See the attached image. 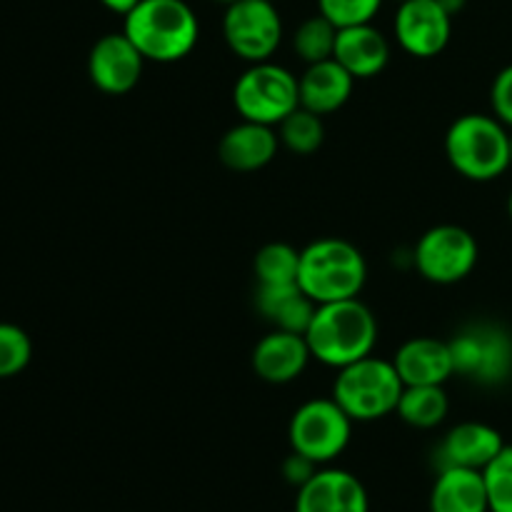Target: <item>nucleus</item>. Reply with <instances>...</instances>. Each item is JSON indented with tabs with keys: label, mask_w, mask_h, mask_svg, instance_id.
I'll return each instance as SVG.
<instances>
[{
	"label": "nucleus",
	"mask_w": 512,
	"mask_h": 512,
	"mask_svg": "<svg viewBox=\"0 0 512 512\" xmlns=\"http://www.w3.org/2000/svg\"><path fill=\"white\" fill-rule=\"evenodd\" d=\"M305 340L318 363L340 370L373 355L378 343V320L360 298L323 303L315 308Z\"/></svg>",
	"instance_id": "obj_1"
},
{
	"label": "nucleus",
	"mask_w": 512,
	"mask_h": 512,
	"mask_svg": "<svg viewBox=\"0 0 512 512\" xmlns=\"http://www.w3.org/2000/svg\"><path fill=\"white\" fill-rule=\"evenodd\" d=\"M123 33L148 63H178L198 45L200 23L185 0H140L123 18Z\"/></svg>",
	"instance_id": "obj_2"
},
{
	"label": "nucleus",
	"mask_w": 512,
	"mask_h": 512,
	"mask_svg": "<svg viewBox=\"0 0 512 512\" xmlns=\"http://www.w3.org/2000/svg\"><path fill=\"white\" fill-rule=\"evenodd\" d=\"M368 280V263L345 238H318L300 250L298 285L313 303L358 298Z\"/></svg>",
	"instance_id": "obj_3"
},
{
	"label": "nucleus",
	"mask_w": 512,
	"mask_h": 512,
	"mask_svg": "<svg viewBox=\"0 0 512 512\" xmlns=\"http://www.w3.org/2000/svg\"><path fill=\"white\" fill-rule=\"evenodd\" d=\"M445 158L473 183H490L510 165V128L495 115L465 113L445 133Z\"/></svg>",
	"instance_id": "obj_4"
},
{
	"label": "nucleus",
	"mask_w": 512,
	"mask_h": 512,
	"mask_svg": "<svg viewBox=\"0 0 512 512\" xmlns=\"http://www.w3.org/2000/svg\"><path fill=\"white\" fill-rule=\"evenodd\" d=\"M403 390L405 383L393 360L368 355L338 370L333 398L353 418V423H373L398 410Z\"/></svg>",
	"instance_id": "obj_5"
},
{
	"label": "nucleus",
	"mask_w": 512,
	"mask_h": 512,
	"mask_svg": "<svg viewBox=\"0 0 512 512\" xmlns=\"http://www.w3.org/2000/svg\"><path fill=\"white\" fill-rule=\"evenodd\" d=\"M233 105L243 120L278 128L295 108H300L298 75L273 60L250 63L235 80Z\"/></svg>",
	"instance_id": "obj_6"
},
{
	"label": "nucleus",
	"mask_w": 512,
	"mask_h": 512,
	"mask_svg": "<svg viewBox=\"0 0 512 512\" xmlns=\"http://www.w3.org/2000/svg\"><path fill=\"white\" fill-rule=\"evenodd\" d=\"M353 438V418L335 403V398L305 400L288 423L290 450L313 463L328 465L345 453Z\"/></svg>",
	"instance_id": "obj_7"
},
{
	"label": "nucleus",
	"mask_w": 512,
	"mask_h": 512,
	"mask_svg": "<svg viewBox=\"0 0 512 512\" xmlns=\"http://www.w3.org/2000/svg\"><path fill=\"white\" fill-rule=\"evenodd\" d=\"M455 375L480 385H503L512 375V335L493 323H475L448 340Z\"/></svg>",
	"instance_id": "obj_8"
},
{
	"label": "nucleus",
	"mask_w": 512,
	"mask_h": 512,
	"mask_svg": "<svg viewBox=\"0 0 512 512\" xmlns=\"http://www.w3.org/2000/svg\"><path fill=\"white\" fill-rule=\"evenodd\" d=\"M478 240L463 225H433L413 248V265L428 283L455 285L478 265Z\"/></svg>",
	"instance_id": "obj_9"
},
{
	"label": "nucleus",
	"mask_w": 512,
	"mask_h": 512,
	"mask_svg": "<svg viewBox=\"0 0 512 512\" xmlns=\"http://www.w3.org/2000/svg\"><path fill=\"white\" fill-rule=\"evenodd\" d=\"M223 38L245 63H263L283 43V18L273 0H238L223 15Z\"/></svg>",
	"instance_id": "obj_10"
},
{
	"label": "nucleus",
	"mask_w": 512,
	"mask_h": 512,
	"mask_svg": "<svg viewBox=\"0 0 512 512\" xmlns=\"http://www.w3.org/2000/svg\"><path fill=\"white\" fill-rule=\"evenodd\" d=\"M393 33L400 48L413 58H435L453 35V15L438 0H405L398 5Z\"/></svg>",
	"instance_id": "obj_11"
},
{
	"label": "nucleus",
	"mask_w": 512,
	"mask_h": 512,
	"mask_svg": "<svg viewBox=\"0 0 512 512\" xmlns=\"http://www.w3.org/2000/svg\"><path fill=\"white\" fill-rule=\"evenodd\" d=\"M145 63L148 60L123 30L105 33L88 53V78L100 93L125 95L140 83Z\"/></svg>",
	"instance_id": "obj_12"
},
{
	"label": "nucleus",
	"mask_w": 512,
	"mask_h": 512,
	"mask_svg": "<svg viewBox=\"0 0 512 512\" xmlns=\"http://www.w3.org/2000/svg\"><path fill=\"white\" fill-rule=\"evenodd\" d=\"M505 440L500 430L493 425L478 423V420H465L450 428L443 435L433 455L435 470L445 468H468L485 470L505 448Z\"/></svg>",
	"instance_id": "obj_13"
},
{
	"label": "nucleus",
	"mask_w": 512,
	"mask_h": 512,
	"mask_svg": "<svg viewBox=\"0 0 512 512\" xmlns=\"http://www.w3.org/2000/svg\"><path fill=\"white\" fill-rule=\"evenodd\" d=\"M295 512H370L368 490L348 470L320 468L298 488Z\"/></svg>",
	"instance_id": "obj_14"
},
{
	"label": "nucleus",
	"mask_w": 512,
	"mask_h": 512,
	"mask_svg": "<svg viewBox=\"0 0 512 512\" xmlns=\"http://www.w3.org/2000/svg\"><path fill=\"white\" fill-rule=\"evenodd\" d=\"M310 358L313 353L303 333L273 328L255 343L250 365L263 383L288 385L305 373Z\"/></svg>",
	"instance_id": "obj_15"
},
{
	"label": "nucleus",
	"mask_w": 512,
	"mask_h": 512,
	"mask_svg": "<svg viewBox=\"0 0 512 512\" xmlns=\"http://www.w3.org/2000/svg\"><path fill=\"white\" fill-rule=\"evenodd\" d=\"M280 138L273 125L240 118L218 140V158L233 173H255L270 165L278 155Z\"/></svg>",
	"instance_id": "obj_16"
},
{
	"label": "nucleus",
	"mask_w": 512,
	"mask_h": 512,
	"mask_svg": "<svg viewBox=\"0 0 512 512\" xmlns=\"http://www.w3.org/2000/svg\"><path fill=\"white\" fill-rule=\"evenodd\" d=\"M393 365L405 385H445L455 375L448 340L415 335L393 355Z\"/></svg>",
	"instance_id": "obj_17"
},
{
	"label": "nucleus",
	"mask_w": 512,
	"mask_h": 512,
	"mask_svg": "<svg viewBox=\"0 0 512 512\" xmlns=\"http://www.w3.org/2000/svg\"><path fill=\"white\" fill-rule=\"evenodd\" d=\"M333 58L353 75L355 80H368L383 73L390 63V43L383 30L373 23L338 28Z\"/></svg>",
	"instance_id": "obj_18"
},
{
	"label": "nucleus",
	"mask_w": 512,
	"mask_h": 512,
	"mask_svg": "<svg viewBox=\"0 0 512 512\" xmlns=\"http://www.w3.org/2000/svg\"><path fill=\"white\" fill-rule=\"evenodd\" d=\"M300 105L318 115L338 113L350 100L355 88V78L335 58L305 65L298 78Z\"/></svg>",
	"instance_id": "obj_19"
},
{
	"label": "nucleus",
	"mask_w": 512,
	"mask_h": 512,
	"mask_svg": "<svg viewBox=\"0 0 512 512\" xmlns=\"http://www.w3.org/2000/svg\"><path fill=\"white\" fill-rule=\"evenodd\" d=\"M428 508L430 512H490L483 470H438L433 490H430Z\"/></svg>",
	"instance_id": "obj_20"
},
{
	"label": "nucleus",
	"mask_w": 512,
	"mask_h": 512,
	"mask_svg": "<svg viewBox=\"0 0 512 512\" xmlns=\"http://www.w3.org/2000/svg\"><path fill=\"white\" fill-rule=\"evenodd\" d=\"M255 308L273 328L305 335L318 303H313L298 283L258 285V290H255Z\"/></svg>",
	"instance_id": "obj_21"
},
{
	"label": "nucleus",
	"mask_w": 512,
	"mask_h": 512,
	"mask_svg": "<svg viewBox=\"0 0 512 512\" xmlns=\"http://www.w3.org/2000/svg\"><path fill=\"white\" fill-rule=\"evenodd\" d=\"M450 400L443 385H405L398 418L415 430H433L448 418Z\"/></svg>",
	"instance_id": "obj_22"
},
{
	"label": "nucleus",
	"mask_w": 512,
	"mask_h": 512,
	"mask_svg": "<svg viewBox=\"0 0 512 512\" xmlns=\"http://www.w3.org/2000/svg\"><path fill=\"white\" fill-rule=\"evenodd\" d=\"M275 130H278L280 145L293 155L318 153L325 140L323 115L313 113V110L303 108V105L295 108Z\"/></svg>",
	"instance_id": "obj_23"
},
{
	"label": "nucleus",
	"mask_w": 512,
	"mask_h": 512,
	"mask_svg": "<svg viewBox=\"0 0 512 512\" xmlns=\"http://www.w3.org/2000/svg\"><path fill=\"white\" fill-rule=\"evenodd\" d=\"M300 250L290 243H265L253 258V273L258 285H285L298 283Z\"/></svg>",
	"instance_id": "obj_24"
},
{
	"label": "nucleus",
	"mask_w": 512,
	"mask_h": 512,
	"mask_svg": "<svg viewBox=\"0 0 512 512\" xmlns=\"http://www.w3.org/2000/svg\"><path fill=\"white\" fill-rule=\"evenodd\" d=\"M335 40H338V28L318 13L298 25V30L293 33V50L305 65H313L333 58Z\"/></svg>",
	"instance_id": "obj_25"
},
{
	"label": "nucleus",
	"mask_w": 512,
	"mask_h": 512,
	"mask_svg": "<svg viewBox=\"0 0 512 512\" xmlns=\"http://www.w3.org/2000/svg\"><path fill=\"white\" fill-rule=\"evenodd\" d=\"M33 358V340L20 325L0 323V380L23 373Z\"/></svg>",
	"instance_id": "obj_26"
},
{
	"label": "nucleus",
	"mask_w": 512,
	"mask_h": 512,
	"mask_svg": "<svg viewBox=\"0 0 512 512\" xmlns=\"http://www.w3.org/2000/svg\"><path fill=\"white\" fill-rule=\"evenodd\" d=\"M488 485L490 512H512V445L483 470Z\"/></svg>",
	"instance_id": "obj_27"
},
{
	"label": "nucleus",
	"mask_w": 512,
	"mask_h": 512,
	"mask_svg": "<svg viewBox=\"0 0 512 512\" xmlns=\"http://www.w3.org/2000/svg\"><path fill=\"white\" fill-rule=\"evenodd\" d=\"M385 0H318V13L325 15L335 28L373 23Z\"/></svg>",
	"instance_id": "obj_28"
},
{
	"label": "nucleus",
	"mask_w": 512,
	"mask_h": 512,
	"mask_svg": "<svg viewBox=\"0 0 512 512\" xmlns=\"http://www.w3.org/2000/svg\"><path fill=\"white\" fill-rule=\"evenodd\" d=\"M490 108L495 118L512 130V63L505 65L490 85Z\"/></svg>",
	"instance_id": "obj_29"
},
{
	"label": "nucleus",
	"mask_w": 512,
	"mask_h": 512,
	"mask_svg": "<svg viewBox=\"0 0 512 512\" xmlns=\"http://www.w3.org/2000/svg\"><path fill=\"white\" fill-rule=\"evenodd\" d=\"M318 470H320L318 463H313V460L305 458V455L295 453V450L283 460V478H285V483L293 485L295 490L303 488V485L308 483V480L313 478Z\"/></svg>",
	"instance_id": "obj_30"
},
{
	"label": "nucleus",
	"mask_w": 512,
	"mask_h": 512,
	"mask_svg": "<svg viewBox=\"0 0 512 512\" xmlns=\"http://www.w3.org/2000/svg\"><path fill=\"white\" fill-rule=\"evenodd\" d=\"M100 3H103L110 13H118L125 18V15H128L130 10L140 3V0H100Z\"/></svg>",
	"instance_id": "obj_31"
},
{
	"label": "nucleus",
	"mask_w": 512,
	"mask_h": 512,
	"mask_svg": "<svg viewBox=\"0 0 512 512\" xmlns=\"http://www.w3.org/2000/svg\"><path fill=\"white\" fill-rule=\"evenodd\" d=\"M440 5H443L445 10H448L450 15H458L460 10L465 8V5H468V0H438Z\"/></svg>",
	"instance_id": "obj_32"
},
{
	"label": "nucleus",
	"mask_w": 512,
	"mask_h": 512,
	"mask_svg": "<svg viewBox=\"0 0 512 512\" xmlns=\"http://www.w3.org/2000/svg\"><path fill=\"white\" fill-rule=\"evenodd\" d=\"M210 3H215V5H223V8H228V5L238 3V0H210Z\"/></svg>",
	"instance_id": "obj_33"
},
{
	"label": "nucleus",
	"mask_w": 512,
	"mask_h": 512,
	"mask_svg": "<svg viewBox=\"0 0 512 512\" xmlns=\"http://www.w3.org/2000/svg\"><path fill=\"white\" fill-rule=\"evenodd\" d=\"M508 215H510V220H512V193H510V198H508Z\"/></svg>",
	"instance_id": "obj_34"
},
{
	"label": "nucleus",
	"mask_w": 512,
	"mask_h": 512,
	"mask_svg": "<svg viewBox=\"0 0 512 512\" xmlns=\"http://www.w3.org/2000/svg\"><path fill=\"white\" fill-rule=\"evenodd\" d=\"M510 165H512V130H510Z\"/></svg>",
	"instance_id": "obj_35"
},
{
	"label": "nucleus",
	"mask_w": 512,
	"mask_h": 512,
	"mask_svg": "<svg viewBox=\"0 0 512 512\" xmlns=\"http://www.w3.org/2000/svg\"><path fill=\"white\" fill-rule=\"evenodd\" d=\"M395 3H398V5H400V3H405V0H395Z\"/></svg>",
	"instance_id": "obj_36"
}]
</instances>
